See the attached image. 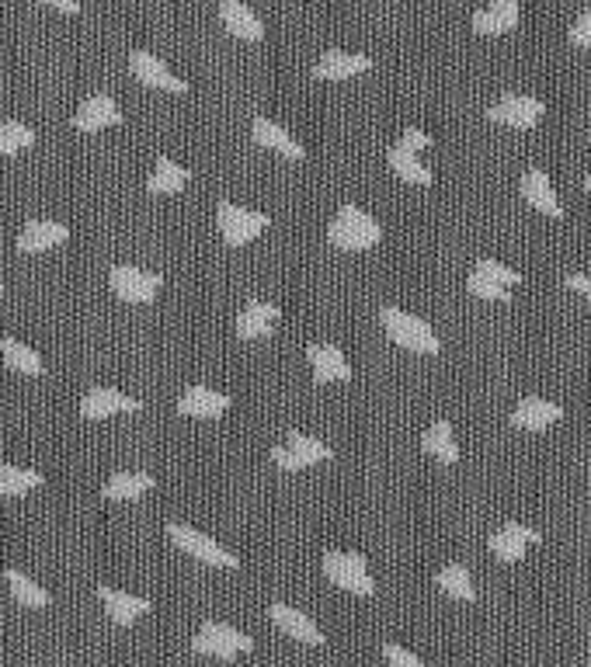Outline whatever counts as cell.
<instances>
[{"mask_svg": "<svg viewBox=\"0 0 591 667\" xmlns=\"http://www.w3.org/2000/svg\"><path fill=\"white\" fill-rule=\"evenodd\" d=\"M327 240H331L338 251H372V247L383 240V226H379L366 209L345 202L334 212L331 223H327Z\"/></svg>", "mask_w": 591, "mask_h": 667, "instance_id": "obj_1", "label": "cell"}, {"mask_svg": "<svg viewBox=\"0 0 591 667\" xmlns=\"http://www.w3.org/2000/svg\"><path fill=\"white\" fill-rule=\"evenodd\" d=\"M379 324L386 327V334H390V341L397 344V348L414 351V355H439L442 351L439 334L421 317H414V313L397 310V306H383V310H379Z\"/></svg>", "mask_w": 591, "mask_h": 667, "instance_id": "obj_2", "label": "cell"}, {"mask_svg": "<svg viewBox=\"0 0 591 667\" xmlns=\"http://www.w3.org/2000/svg\"><path fill=\"white\" fill-rule=\"evenodd\" d=\"M192 650L195 654L216 657V661H233L237 654H251L254 640L247 633H240V629L226 626V622H206V626L195 633Z\"/></svg>", "mask_w": 591, "mask_h": 667, "instance_id": "obj_3", "label": "cell"}, {"mask_svg": "<svg viewBox=\"0 0 591 667\" xmlns=\"http://www.w3.org/2000/svg\"><path fill=\"white\" fill-rule=\"evenodd\" d=\"M268 223H272V216L251 212L233 202H220V209H216V226H220L226 247H247L254 237H261L268 230Z\"/></svg>", "mask_w": 591, "mask_h": 667, "instance_id": "obj_4", "label": "cell"}, {"mask_svg": "<svg viewBox=\"0 0 591 667\" xmlns=\"http://www.w3.org/2000/svg\"><path fill=\"white\" fill-rule=\"evenodd\" d=\"M324 577L331 584H338L341 591H352V595L362 598H369L376 591V581L369 577L366 560L359 553H338V549L324 553Z\"/></svg>", "mask_w": 591, "mask_h": 667, "instance_id": "obj_5", "label": "cell"}, {"mask_svg": "<svg viewBox=\"0 0 591 667\" xmlns=\"http://www.w3.org/2000/svg\"><path fill=\"white\" fill-rule=\"evenodd\" d=\"M334 452L331 445L317 442V438L303 435V431H289L286 445H275L272 449V463L282 469V473H299V469L306 466H317V463H327Z\"/></svg>", "mask_w": 591, "mask_h": 667, "instance_id": "obj_6", "label": "cell"}, {"mask_svg": "<svg viewBox=\"0 0 591 667\" xmlns=\"http://www.w3.org/2000/svg\"><path fill=\"white\" fill-rule=\"evenodd\" d=\"M167 535H171V542L181 549V553L195 556V560L209 563V567H226V570L240 567L237 556L226 553L220 542L209 539V535H202L199 529H188V525H181V522H171V525H167Z\"/></svg>", "mask_w": 591, "mask_h": 667, "instance_id": "obj_7", "label": "cell"}, {"mask_svg": "<svg viewBox=\"0 0 591 667\" xmlns=\"http://www.w3.org/2000/svg\"><path fill=\"white\" fill-rule=\"evenodd\" d=\"M108 282H112V292L122 299V303H133V306H147L157 299L160 285H164V278L153 275V271H143V268H133V265H115L112 275H108Z\"/></svg>", "mask_w": 591, "mask_h": 667, "instance_id": "obj_8", "label": "cell"}, {"mask_svg": "<svg viewBox=\"0 0 591 667\" xmlns=\"http://www.w3.org/2000/svg\"><path fill=\"white\" fill-rule=\"evenodd\" d=\"M546 115V105L532 94H505L501 101H494L487 108V119L508 129H532Z\"/></svg>", "mask_w": 591, "mask_h": 667, "instance_id": "obj_9", "label": "cell"}, {"mask_svg": "<svg viewBox=\"0 0 591 667\" xmlns=\"http://www.w3.org/2000/svg\"><path fill=\"white\" fill-rule=\"evenodd\" d=\"M306 362H310L313 383L327 386V383H348L352 379V362L345 358V351L338 344H310L306 348Z\"/></svg>", "mask_w": 591, "mask_h": 667, "instance_id": "obj_10", "label": "cell"}, {"mask_svg": "<svg viewBox=\"0 0 591 667\" xmlns=\"http://www.w3.org/2000/svg\"><path fill=\"white\" fill-rule=\"evenodd\" d=\"M129 70H133V77L140 80V84L157 87V91H171V94H185V91H188L185 80L174 77V73L167 70V63L160 60V56L143 53V49L129 53Z\"/></svg>", "mask_w": 591, "mask_h": 667, "instance_id": "obj_11", "label": "cell"}, {"mask_svg": "<svg viewBox=\"0 0 591 667\" xmlns=\"http://www.w3.org/2000/svg\"><path fill=\"white\" fill-rule=\"evenodd\" d=\"M136 410H143L140 400L126 397V393L119 390H108V386H98V390H91L80 400V414H84L87 421H101V417H112V414H136Z\"/></svg>", "mask_w": 591, "mask_h": 667, "instance_id": "obj_12", "label": "cell"}, {"mask_svg": "<svg viewBox=\"0 0 591 667\" xmlns=\"http://www.w3.org/2000/svg\"><path fill=\"white\" fill-rule=\"evenodd\" d=\"M543 535H539L536 529H529V525H518V522H505L498 532L487 539V549H491L498 560L505 563H518L525 556V546L529 542H539Z\"/></svg>", "mask_w": 591, "mask_h": 667, "instance_id": "obj_13", "label": "cell"}, {"mask_svg": "<svg viewBox=\"0 0 591 667\" xmlns=\"http://www.w3.org/2000/svg\"><path fill=\"white\" fill-rule=\"evenodd\" d=\"M70 230L63 223H53V219H32L25 223V230L18 233V251L21 254H42L53 251V247L67 244Z\"/></svg>", "mask_w": 591, "mask_h": 667, "instance_id": "obj_14", "label": "cell"}, {"mask_svg": "<svg viewBox=\"0 0 591 667\" xmlns=\"http://www.w3.org/2000/svg\"><path fill=\"white\" fill-rule=\"evenodd\" d=\"M122 122V112L108 94H91L74 115V129L80 133H101V129H112Z\"/></svg>", "mask_w": 591, "mask_h": 667, "instance_id": "obj_15", "label": "cell"}, {"mask_svg": "<svg viewBox=\"0 0 591 667\" xmlns=\"http://www.w3.org/2000/svg\"><path fill=\"white\" fill-rule=\"evenodd\" d=\"M251 136H254V143L265 146V150H272V153H279V157H286V160H306L303 143L289 136V129H282L279 122L265 119V115H258V119H254Z\"/></svg>", "mask_w": 591, "mask_h": 667, "instance_id": "obj_16", "label": "cell"}, {"mask_svg": "<svg viewBox=\"0 0 591 667\" xmlns=\"http://www.w3.org/2000/svg\"><path fill=\"white\" fill-rule=\"evenodd\" d=\"M560 417H564V407L553 400H543V397H525V400H518V407L512 410V424L522 431H546V428H553Z\"/></svg>", "mask_w": 591, "mask_h": 667, "instance_id": "obj_17", "label": "cell"}, {"mask_svg": "<svg viewBox=\"0 0 591 667\" xmlns=\"http://www.w3.org/2000/svg\"><path fill=\"white\" fill-rule=\"evenodd\" d=\"M522 199L529 202L532 209L539 212V216H550V219L564 216L557 192H553V185H550V174L539 171V167H532V171L522 174Z\"/></svg>", "mask_w": 591, "mask_h": 667, "instance_id": "obj_18", "label": "cell"}, {"mask_svg": "<svg viewBox=\"0 0 591 667\" xmlns=\"http://www.w3.org/2000/svg\"><path fill=\"white\" fill-rule=\"evenodd\" d=\"M268 615H272V622L282 629V633L293 636V640H299V643H310V647H320V643H327L324 633H320L317 622H313L310 615L296 612V608L282 605V601H275V605L268 608Z\"/></svg>", "mask_w": 591, "mask_h": 667, "instance_id": "obj_19", "label": "cell"}, {"mask_svg": "<svg viewBox=\"0 0 591 667\" xmlns=\"http://www.w3.org/2000/svg\"><path fill=\"white\" fill-rule=\"evenodd\" d=\"M279 320H282V306L254 299V303H247L244 310H240L237 337H244V341H254V337H268L275 331V324H279Z\"/></svg>", "mask_w": 591, "mask_h": 667, "instance_id": "obj_20", "label": "cell"}, {"mask_svg": "<svg viewBox=\"0 0 591 667\" xmlns=\"http://www.w3.org/2000/svg\"><path fill=\"white\" fill-rule=\"evenodd\" d=\"M220 18H223L226 32L237 35V39H244V42L265 39V25H261V18L244 4V0H220Z\"/></svg>", "mask_w": 591, "mask_h": 667, "instance_id": "obj_21", "label": "cell"}, {"mask_svg": "<svg viewBox=\"0 0 591 667\" xmlns=\"http://www.w3.org/2000/svg\"><path fill=\"white\" fill-rule=\"evenodd\" d=\"M518 18H522V7L518 0H491V7L473 14V32L477 35H505L518 28Z\"/></svg>", "mask_w": 591, "mask_h": 667, "instance_id": "obj_22", "label": "cell"}, {"mask_svg": "<svg viewBox=\"0 0 591 667\" xmlns=\"http://www.w3.org/2000/svg\"><path fill=\"white\" fill-rule=\"evenodd\" d=\"M98 598L105 601L108 615H112L115 626H133L140 615L150 612V598H140V595H129V591H119V588H108V584H101L98 588Z\"/></svg>", "mask_w": 591, "mask_h": 667, "instance_id": "obj_23", "label": "cell"}, {"mask_svg": "<svg viewBox=\"0 0 591 667\" xmlns=\"http://www.w3.org/2000/svg\"><path fill=\"white\" fill-rule=\"evenodd\" d=\"M372 70L369 56H355V53H324L313 67V80H348V77H359V73Z\"/></svg>", "mask_w": 591, "mask_h": 667, "instance_id": "obj_24", "label": "cell"}, {"mask_svg": "<svg viewBox=\"0 0 591 667\" xmlns=\"http://www.w3.org/2000/svg\"><path fill=\"white\" fill-rule=\"evenodd\" d=\"M226 410H230V397L220 390H209V386H192L178 400V414L185 417H220Z\"/></svg>", "mask_w": 591, "mask_h": 667, "instance_id": "obj_25", "label": "cell"}, {"mask_svg": "<svg viewBox=\"0 0 591 667\" xmlns=\"http://www.w3.org/2000/svg\"><path fill=\"white\" fill-rule=\"evenodd\" d=\"M386 164L393 167V174H397L400 181H407V185H418V188H428L435 181V174L428 171L425 164H421V157L414 150H407V146H390V153H386Z\"/></svg>", "mask_w": 591, "mask_h": 667, "instance_id": "obj_26", "label": "cell"}, {"mask_svg": "<svg viewBox=\"0 0 591 667\" xmlns=\"http://www.w3.org/2000/svg\"><path fill=\"white\" fill-rule=\"evenodd\" d=\"M188 181H192L188 167L174 164L171 157H157V164H153V174L147 181V192L150 195H178V192H185Z\"/></svg>", "mask_w": 591, "mask_h": 667, "instance_id": "obj_27", "label": "cell"}, {"mask_svg": "<svg viewBox=\"0 0 591 667\" xmlns=\"http://www.w3.org/2000/svg\"><path fill=\"white\" fill-rule=\"evenodd\" d=\"M421 452H428L432 459H439L442 466H456L459 463V449H456V438H452V424L435 421L432 428L421 435Z\"/></svg>", "mask_w": 591, "mask_h": 667, "instance_id": "obj_28", "label": "cell"}, {"mask_svg": "<svg viewBox=\"0 0 591 667\" xmlns=\"http://www.w3.org/2000/svg\"><path fill=\"white\" fill-rule=\"evenodd\" d=\"M147 490H153L150 473H112V480L101 487V497L105 501H136Z\"/></svg>", "mask_w": 591, "mask_h": 667, "instance_id": "obj_29", "label": "cell"}, {"mask_svg": "<svg viewBox=\"0 0 591 667\" xmlns=\"http://www.w3.org/2000/svg\"><path fill=\"white\" fill-rule=\"evenodd\" d=\"M0 355H4V362H7V369H14V372H21V376H42V358H39V351H32L28 344H21L18 337H4L0 341Z\"/></svg>", "mask_w": 591, "mask_h": 667, "instance_id": "obj_30", "label": "cell"}, {"mask_svg": "<svg viewBox=\"0 0 591 667\" xmlns=\"http://www.w3.org/2000/svg\"><path fill=\"white\" fill-rule=\"evenodd\" d=\"M435 584L456 601L477 598V588H473V581H470V570H466L463 563H449V567H442L439 574H435Z\"/></svg>", "mask_w": 591, "mask_h": 667, "instance_id": "obj_31", "label": "cell"}, {"mask_svg": "<svg viewBox=\"0 0 591 667\" xmlns=\"http://www.w3.org/2000/svg\"><path fill=\"white\" fill-rule=\"evenodd\" d=\"M46 476L35 473V469H21V466H0V497H21L28 490L42 487Z\"/></svg>", "mask_w": 591, "mask_h": 667, "instance_id": "obj_32", "label": "cell"}, {"mask_svg": "<svg viewBox=\"0 0 591 667\" xmlns=\"http://www.w3.org/2000/svg\"><path fill=\"white\" fill-rule=\"evenodd\" d=\"M7 584H11V595H14V601L18 605H25V608H46L49 605V591H42L39 584L32 581V577H25L21 570H7Z\"/></svg>", "mask_w": 591, "mask_h": 667, "instance_id": "obj_33", "label": "cell"}, {"mask_svg": "<svg viewBox=\"0 0 591 667\" xmlns=\"http://www.w3.org/2000/svg\"><path fill=\"white\" fill-rule=\"evenodd\" d=\"M35 146V129H28L25 122L7 119L0 122V157H14V153Z\"/></svg>", "mask_w": 591, "mask_h": 667, "instance_id": "obj_34", "label": "cell"}, {"mask_svg": "<svg viewBox=\"0 0 591 667\" xmlns=\"http://www.w3.org/2000/svg\"><path fill=\"white\" fill-rule=\"evenodd\" d=\"M466 292L470 296H477V299H484V303H512V289L508 285H501V282H494V278H487V275H480L477 268L470 271V278H466Z\"/></svg>", "mask_w": 591, "mask_h": 667, "instance_id": "obj_35", "label": "cell"}, {"mask_svg": "<svg viewBox=\"0 0 591 667\" xmlns=\"http://www.w3.org/2000/svg\"><path fill=\"white\" fill-rule=\"evenodd\" d=\"M477 271H480V275H487V278H494V282L508 285V289L522 285V275H518L515 268L501 265V261H494V258H480V261H477Z\"/></svg>", "mask_w": 591, "mask_h": 667, "instance_id": "obj_36", "label": "cell"}, {"mask_svg": "<svg viewBox=\"0 0 591 667\" xmlns=\"http://www.w3.org/2000/svg\"><path fill=\"white\" fill-rule=\"evenodd\" d=\"M383 657H386V664H390V667H425V664L418 661V657L411 654V650L397 647V643H386Z\"/></svg>", "mask_w": 591, "mask_h": 667, "instance_id": "obj_37", "label": "cell"}, {"mask_svg": "<svg viewBox=\"0 0 591 667\" xmlns=\"http://www.w3.org/2000/svg\"><path fill=\"white\" fill-rule=\"evenodd\" d=\"M571 42H574L578 49H588V53H591V11H585V14H581V18L571 25Z\"/></svg>", "mask_w": 591, "mask_h": 667, "instance_id": "obj_38", "label": "cell"}, {"mask_svg": "<svg viewBox=\"0 0 591 667\" xmlns=\"http://www.w3.org/2000/svg\"><path fill=\"white\" fill-rule=\"evenodd\" d=\"M400 146H407V150L421 153L425 146H432V136L421 133V129H404V136H400Z\"/></svg>", "mask_w": 591, "mask_h": 667, "instance_id": "obj_39", "label": "cell"}, {"mask_svg": "<svg viewBox=\"0 0 591 667\" xmlns=\"http://www.w3.org/2000/svg\"><path fill=\"white\" fill-rule=\"evenodd\" d=\"M564 282H567V289L581 292V296H585L588 303H591V278H588V275H581V271H574V275H567Z\"/></svg>", "mask_w": 591, "mask_h": 667, "instance_id": "obj_40", "label": "cell"}, {"mask_svg": "<svg viewBox=\"0 0 591 667\" xmlns=\"http://www.w3.org/2000/svg\"><path fill=\"white\" fill-rule=\"evenodd\" d=\"M35 4L56 7V11H63V14H77V11H80V4H77V0H35Z\"/></svg>", "mask_w": 591, "mask_h": 667, "instance_id": "obj_41", "label": "cell"}, {"mask_svg": "<svg viewBox=\"0 0 591 667\" xmlns=\"http://www.w3.org/2000/svg\"><path fill=\"white\" fill-rule=\"evenodd\" d=\"M585 192L591 195V174H588V178H585Z\"/></svg>", "mask_w": 591, "mask_h": 667, "instance_id": "obj_42", "label": "cell"}]
</instances>
